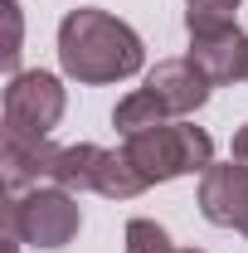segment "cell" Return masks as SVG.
Returning <instances> with one entry per match:
<instances>
[{"instance_id": "1", "label": "cell", "mask_w": 248, "mask_h": 253, "mask_svg": "<svg viewBox=\"0 0 248 253\" xmlns=\"http://www.w3.org/2000/svg\"><path fill=\"white\" fill-rule=\"evenodd\" d=\"M59 68L83 88L122 83L146 68V44L126 20L97 5H78L59 20Z\"/></svg>"}, {"instance_id": "2", "label": "cell", "mask_w": 248, "mask_h": 253, "mask_svg": "<svg viewBox=\"0 0 248 253\" xmlns=\"http://www.w3.org/2000/svg\"><path fill=\"white\" fill-rule=\"evenodd\" d=\"M122 151L131 156V166L151 180V185H165V180H180V175H205L214 166V141L205 126L185 122H161L141 136H126Z\"/></svg>"}, {"instance_id": "3", "label": "cell", "mask_w": 248, "mask_h": 253, "mask_svg": "<svg viewBox=\"0 0 248 253\" xmlns=\"http://www.w3.org/2000/svg\"><path fill=\"white\" fill-rule=\"evenodd\" d=\"M83 229L78 195L59 185H34L25 195H10L5 205V234L25 249H68Z\"/></svg>"}, {"instance_id": "4", "label": "cell", "mask_w": 248, "mask_h": 253, "mask_svg": "<svg viewBox=\"0 0 248 253\" xmlns=\"http://www.w3.org/2000/svg\"><path fill=\"white\" fill-rule=\"evenodd\" d=\"M68 93L54 73L30 68V73H10L5 83V131L10 136H49L63 122Z\"/></svg>"}, {"instance_id": "5", "label": "cell", "mask_w": 248, "mask_h": 253, "mask_svg": "<svg viewBox=\"0 0 248 253\" xmlns=\"http://www.w3.org/2000/svg\"><path fill=\"white\" fill-rule=\"evenodd\" d=\"M185 59L209 78V88L239 83V78H244V63H248V34L239 30V25L200 30V34H190V54Z\"/></svg>"}, {"instance_id": "6", "label": "cell", "mask_w": 248, "mask_h": 253, "mask_svg": "<svg viewBox=\"0 0 248 253\" xmlns=\"http://www.w3.org/2000/svg\"><path fill=\"white\" fill-rule=\"evenodd\" d=\"M59 151L49 136H10L0 141V170H5V190L10 195H25L34 185H54V166H59Z\"/></svg>"}, {"instance_id": "7", "label": "cell", "mask_w": 248, "mask_h": 253, "mask_svg": "<svg viewBox=\"0 0 248 253\" xmlns=\"http://www.w3.org/2000/svg\"><path fill=\"white\" fill-rule=\"evenodd\" d=\"M146 93H156V102L165 107V117H195L209 102V78L190 59H161L146 73Z\"/></svg>"}, {"instance_id": "8", "label": "cell", "mask_w": 248, "mask_h": 253, "mask_svg": "<svg viewBox=\"0 0 248 253\" xmlns=\"http://www.w3.org/2000/svg\"><path fill=\"white\" fill-rule=\"evenodd\" d=\"M200 214L214 229H239L248 214V170L239 161L229 166H209L200 175Z\"/></svg>"}, {"instance_id": "9", "label": "cell", "mask_w": 248, "mask_h": 253, "mask_svg": "<svg viewBox=\"0 0 248 253\" xmlns=\"http://www.w3.org/2000/svg\"><path fill=\"white\" fill-rule=\"evenodd\" d=\"M102 146L93 141H78V146H63L59 166H54V185L68 190V195H83V190H97V170H102Z\"/></svg>"}, {"instance_id": "10", "label": "cell", "mask_w": 248, "mask_h": 253, "mask_svg": "<svg viewBox=\"0 0 248 253\" xmlns=\"http://www.w3.org/2000/svg\"><path fill=\"white\" fill-rule=\"evenodd\" d=\"M151 180L131 166L126 151H107L102 156V170H97V195H107V200H136V195H146Z\"/></svg>"}, {"instance_id": "11", "label": "cell", "mask_w": 248, "mask_h": 253, "mask_svg": "<svg viewBox=\"0 0 248 253\" xmlns=\"http://www.w3.org/2000/svg\"><path fill=\"white\" fill-rule=\"evenodd\" d=\"M161 122H170L165 117V107L156 102V93H146V88H136V93H126L117 107H112V126L122 131V141L126 136H141V131H151V126Z\"/></svg>"}, {"instance_id": "12", "label": "cell", "mask_w": 248, "mask_h": 253, "mask_svg": "<svg viewBox=\"0 0 248 253\" xmlns=\"http://www.w3.org/2000/svg\"><path fill=\"white\" fill-rule=\"evenodd\" d=\"M239 5L244 0H185V30L200 34V30H219V25H239L234 20Z\"/></svg>"}, {"instance_id": "13", "label": "cell", "mask_w": 248, "mask_h": 253, "mask_svg": "<svg viewBox=\"0 0 248 253\" xmlns=\"http://www.w3.org/2000/svg\"><path fill=\"white\" fill-rule=\"evenodd\" d=\"M122 239H126V253H180L156 219H131Z\"/></svg>"}, {"instance_id": "14", "label": "cell", "mask_w": 248, "mask_h": 253, "mask_svg": "<svg viewBox=\"0 0 248 253\" xmlns=\"http://www.w3.org/2000/svg\"><path fill=\"white\" fill-rule=\"evenodd\" d=\"M0 10H5V25H10V44H5V68L15 73V59H20V5H15V0H5Z\"/></svg>"}, {"instance_id": "15", "label": "cell", "mask_w": 248, "mask_h": 253, "mask_svg": "<svg viewBox=\"0 0 248 253\" xmlns=\"http://www.w3.org/2000/svg\"><path fill=\"white\" fill-rule=\"evenodd\" d=\"M229 151H234V161H239V166L248 170V122L234 131V146H229Z\"/></svg>"}, {"instance_id": "16", "label": "cell", "mask_w": 248, "mask_h": 253, "mask_svg": "<svg viewBox=\"0 0 248 253\" xmlns=\"http://www.w3.org/2000/svg\"><path fill=\"white\" fill-rule=\"evenodd\" d=\"M239 234H244V239H248V214H244V224H239Z\"/></svg>"}, {"instance_id": "17", "label": "cell", "mask_w": 248, "mask_h": 253, "mask_svg": "<svg viewBox=\"0 0 248 253\" xmlns=\"http://www.w3.org/2000/svg\"><path fill=\"white\" fill-rule=\"evenodd\" d=\"M180 253H205V249H180Z\"/></svg>"}, {"instance_id": "18", "label": "cell", "mask_w": 248, "mask_h": 253, "mask_svg": "<svg viewBox=\"0 0 248 253\" xmlns=\"http://www.w3.org/2000/svg\"><path fill=\"white\" fill-rule=\"evenodd\" d=\"M244 83H248V63H244Z\"/></svg>"}]
</instances>
